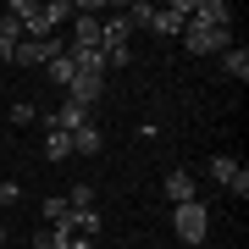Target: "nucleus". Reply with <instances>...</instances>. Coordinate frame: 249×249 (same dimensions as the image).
Returning <instances> with one entry per match:
<instances>
[{"mask_svg": "<svg viewBox=\"0 0 249 249\" xmlns=\"http://www.w3.org/2000/svg\"><path fill=\"white\" fill-rule=\"evenodd\" d=\"M11 17L22 22L28 39H50L67 17H78V0H11Z\"/></svg>", "mask_w": 249, "mask_h": 249, "instance_id": "f257e3e1", "label": "nucleus"}, {"mask_svg": "<svg viewBox=\"0 0 249 249\" xmlns=\"http://www.w3.org/2000/svg\"><path fill=\"white\" fill-rule=\"evenodd\" d=\"M100 55H106V67H133V22H127V11L100 17Z\"/></svg>", "mask_w": 249, "mask_h": 249, "instance_id": "f03ea898", "label": "nucleus"}, {"mask_svg": "<svg viewBox=\"0 0 249 249\" xmlns=\"http://www.w3.org/2000/svg\"><path fill=\"white\" fill-rule=\"evenodd\" d=\"M127 22L150 28V34H160V39H178L183 22H188V0H172V6H127Z\"/></svg>", "mask_w": 249, "mask_h": 249, "instance_id": "7ed1b4c3", "label": "nucleus"}, {"mask_svg": "<svg viewBox=\"0 0 249 249\" xmlns=\"http://www.w3.org/2000/svg\"><path fill=\"white\" fill-rule=\"evenodd\" d=\"M172 227H178V238H183L188 249H199V244H205V232H211V211H205L199 199L172 205Z\"/></svg>", "mask_w": 249, "mask_h": 249, "instance_id": "20e7f679", "label": "nucleus"}, {"mask_svg": "<svg viewBox=\"0 0 249 249\" xmlns=\"http://www.w3.org/2000/svg\"><path fill=\"white\" fill-rule=\"evenodd\" d=\"M205 178H211V183H222L227 188V194H249V166H244V160H232V155H211V160H205Z\"/></svg>", "mask_w": 249, "mask_h": 249, "instance_id": "39448f33", "label": "nucleus"}, {"mask_svg": "<svg viewBox=\"0 0 249 249\" xmlns=\"http://www.w3.org/2000/svg\"><path fill=\"white\" fill-rule=\"evenodd\" d=\"M178 39H183L194 55H222V50L232 45V28H199V22H183Z\"/></svg>", "mask_w": 249, "mask_h": 249, "instance_id": "423d86ee", "label": "nucleus"}, {"mask_svg": "<svg viewBox=\"0 0 249 249\" xmlns=\"http://www.w3.org/2000/svg\"><path fill=\"white\" fill-rule=\"evenodd\" d=\"M61 50H67V45H61L55 34H50V39H28V34H22V45L11 50V67H50Z\"/></svg>", "mask_w": 249, "mask_h": 249, "instance_id": "0eeeda50", "label": "nucleus"}, {"mask_svg": "<svg viewBox=\"0 0 249 249\" xmlns=\"http://www.w3.org/2000/svg\"><path fill=\"white\" fill-rule=\"evenodd\" d=\"M188 22H199V28H232V6L227 0H188Z\"/></svg>", "mask_w": 249, "mask_h": 249, "instance_id": "6e6552de", "label": "nucleus"}, {"mask_svg": "<svg viewBox=\"0 0 249 249\" xmlns=\"http://www.w3.org/2000/svg\"><path fill=\"white\" fill-rule=\"evenodd\" d=\"M160 194H166L172 205H188V199L199 194V188H194V172H188V166H172L166 178H160Z\"/></svg>", "mask_w": 249, "mask_h": 249, "instance_id": "1a4fd4ad", "label": "nucleus"}, {"mask_svg": "<svg viewBox=\"0 0 249 249\" xmlns=\"http://www.w3.org/2000/svg\"><path fill=\"white\" fill-rule=\"evenodd\" d=\"M67 50H100V17H72V45Z\"/></svg>", "mask_w": 249, "mask_h": 249, "instance_id": "9d476101", "label": "nucleus"}, {"mask_svg": "<svg viewBox=\"0 0 249 249\" xmlns=\"http://www.w3.org/2000/svg\"><path fill=\"white\" fill-rule=\"evenodd\" d=\"M50 127H61V133H78V127H89V111L61 100V111H50Z\"/></svg>", "mask_w": 249, "mask_h": 249, "instance_id": "9b49d317", "label": "nucleus"}, {"mask_svg": "<svg viewBox=\"0 0 249 249\" xmlns=\"http://www.w3.org/2000/svg\"><path fill=\"white\" fill-rule=\"evenodd\" d=\"M45 160H55V166L72 160V133H61V127H50V122H45Z\"/></svg>", "mask_w": 249, "mask_h": 249, "instance_id": "f8f14e48", "label": "nucleus"}, {"mask_svg": "<svg viewBox=\"0 0 249 249\" xmlns=\"http://www.w3.org/2000/svg\"><path fill=\"white\" fill-rule=\"evenodd\" d=\"M106 150V133H100V127L89 122V127H78V133H72V155H100Z\"/></svg>", "mask_w": 249, "mask_h": 249, "instance_id": "ddd939ff", "label": "nucleus"}, {"mask_svg": "<svg viewBox=\"0 0 249 249\" xmlns=\"http://www.w3.org/2000/svg\"><path fill=\"white\" fill-rule=\"evenodd\" d=\"M222 72L244 83V78H249V50H244V45H227V50H222Z\"/></svg>", "mask_w": 249, "mask_h": 249, "instance_id": "4468645a", "label": "nucleus"}, {"mask_svg": "<svg viewBox=\"0 0 249 249\" xmlns=\"http://www.w3.org/2000/svg\"><path fill=\"white\" fill-rule=\"evenodd\" d=\"M17 45H22V22L6 11V17H0V61H11V50H17Z\"/></svg>", "mask_w": 249, "mask_h": 249, "instance_id": "2eb2a0df", "label": "nucleus"}, {"mask_svg": "<svg viewBox=\"0 0 249 249\" xmlns=\"http://www.w3.org/2000/svg\"><path fill=\"white\" fill-rule=\"evenodd\" d=\"M45 227L72 232V211H67V199H61V194H50V199H45Z\"/></svg>", "mask_w": 249, "mask_h": 249, "instance_id": "dca6fc26", "label": "nucleus"}, {"mask_svg": "<svg viewBox=\"0 0 249 249\" xmlns=\"http://www.w3.org/2000/svg\"><path fill=\"white\" fill-rule=\"evenodd\" d=\"M45 72H50V83H55V89H72V78H78V67H72V55H67V50L55 55Z\"/></svg>", "mask_w": 249, "mask_h": 249, "instance_id": "f3484780", "label": "nucleus"}, {"mask_svg": "<svg viewBox=\"0 0 249 249\" xmlns=\"http://www.w3.org/2000/svg\"><path fill=\"white\" fill-rule=\"evenodd\" d=\"M72 244V232H61V227H34V244L28 249H67Z\"/></svg>", "mask_w": 249, "mask_h": 249, "instance_id": "a211bd4d", "label": "nucleus"}, {"mask_svg": "<svg viewBox=\"0 0 249 249\" xmlns=\"http://www.w3.org/2000/svg\"><path fill=\"white\" fill-rule=\"evenodd\" d=\"M61 199H67V211H94V183H72Z\"/></svg>", "mask_w": 249, "mask_h": 249, "instance_id": "6ab92c4d", "label": "nucleus"}, {"mask_svg": "<svg viewBox=\"0 0 249 249\" xmlns=\"http://www.w3.org/2000/svg\"><path fill=\"white\" fill-rule=\"evenodd\" d=\"M34 122V100H17V106H11V127H28Z\"/></svg>", "mask_w": 249, "mask_h": 249, "instance_id": "aec40b11", "label": "nucleus"}, {"mask_svg": "<svg viewBox=\"0 0 249 249\" xmlns=\"http://www.w3.org/2000/svg\"><path fill=\"white\" fill-rule=\"evenodd\" d=\"M17 199H22V188H17V183L6 178V183H0V211H11V205H17Z\"/></svg>", "mask_w": 249, "mask_h": 249, "instance_id": "412c9836", "label": "nucleus"}, {"mask_svg": "<svg viewBox=\"0 0 249 249\" xmlns=\"http://www.w3.org/2000/svg\"><path fill=\"white\" fill-rule=\"evenodd\" d=\"M67 249H94V238H78V232H72V244Z\"/></svg>", "mask_w": 249, "mask_h": 249, "instance_id": "4be33fe9", "label": "nucleus"}, {"mask_svg": "<svg viewBox=\"0 0 249 249\" xmlns=\"http://www.w3.org/2000/svg\"><path fill=\"white\" fill-rule=\"evenodd\" d=\"M0 244H6V227H0Z\"/></svg>", "mask_w": 249, "mask_h": 249, "instance_id": "5701e85b", "label": "nucleus"}]
</instances>
